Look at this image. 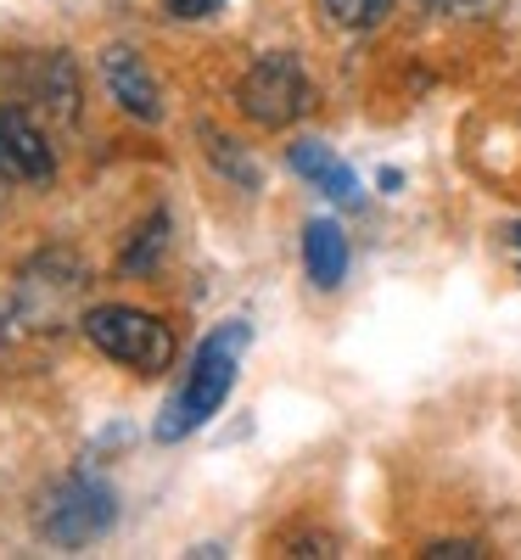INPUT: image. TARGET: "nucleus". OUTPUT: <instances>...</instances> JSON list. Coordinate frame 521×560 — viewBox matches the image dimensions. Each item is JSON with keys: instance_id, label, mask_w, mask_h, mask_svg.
Instances as JSON below:
<instances>
[{"instance_id": "f257e3e1", "label": "nucleus", "mask_w": 521, "mask_h": 560, "mask_svg": "<svg viewBox=\"0 0 521 560\" xmlns=\"http://www.w3.org/2000/svg\"><path fill=\"white\" fill-rule=\"evenodd\" d=\"M247 325L242 319H224L213 325V331L197 342L192 353V370H185V382L180 393L169 398L163 420H158V443H180V438H192L197 427H208V420L224 409L230 387H235V370H242V353H247Z\"/></svg>"}, {"instance_id": "f03ea898", "label": "nucleus", "mask_w": 521, "mask_h": 560, "mask_svg": "<svg viewBox=\"0 0 521 560\" xmlns=\"http://www.w3.org/2000/svg\"><path fill=\"white\" fill-rule=\"evenodd\" d=\"M84 337L96 342L107 359H118L135 376H163L174 364V331L158 319V314H140V308H124V303H102L90 308L84 319Z\"/></svg>"}, {"instance_id": "7ed1b4c3", "label": "nucleus", "mask_w": 521, "mask_h": 560, "mask_svg": "<svg viewBox=\"0 0 521 560\" xmlns=\"http://www.w3.org/2000/svg\"><path fill=\"white\" fill-rule=\"evenodd\" d=\"M235 102H242V113L264 129H287L298 124L309 107H314V84L303 73V62L292 51H269L247 68L242 90H235Z\"/></svg>"}, {"instance_id": "20e7f679", "label": "nucleus", "mask_w": 521, "mask_h": 560, "mask_svg": "<svg viewBox=\"0 0 521 560\" xmlns=\"http://www.w3.org/2000/svg\"><path fill=\"white\" fill-rule=\"evenodd\" d=\"M118 516L113 504V488L96 482V477H68L62 488L45 493L39 504V533L51 538L57 549H84L90 538H102Z\"/></svg>"}, {"instance_id": "39448f33", "label": "nucleus", "mask_w": 521, "mask_h": 560, "mask_svg": "<svg viewBox=\"0 0 521 560\" xmlns=\"http://www.w3.org/2000/svg\"><path fill=\"white\" fill-rule=\"evenodd\" d=\"M79 292H84L79 258L73 253H45L18 280V314L34 325V331H57V325L68 319V308L79 303Z\"/></svg>"}, {"instance_id": "423d86ee", "label": "nucleus", "mask_w": 521, "mask_h": 560, "mask_svg": "<svg viewBox=\"0 0 521 560\" xmlns=\"http://www.w3.org/2000/svg\"><path fill=\"white\" fill-rule=\"evenodd\" d=\"M51 174H57V152L45 140V129L23 107H0V179L45 185Z\"/></svg>"}, {"instance_id": "0eeeda50", "label": "nucleus", "mask_w": 521, "mask_h": 560, "mask_svg": "<svg viewBox=\"0 0 521 560\" xmlns=\"http://www.w3.org/2000/svg\"><path fill=\"white\" fill-rule=\"evenodd\" d=\"M102 73H107V84H113V96H118L124 113H135L140 124H158L163 118L158 79H152L147 62L129 51V45H107V51H102Z\"/></svg>"}, {"instance_id": "6e6552de", "label": "nucleus", "mask_w": 521, "mask_h": 560, "mask_svg": "<svg viewBox=\"0 0 521 560\" xmlns=\"http://www.w3.org/2000/svg\"><path fill=\"white\" fill-rule=\"evenodd\" d=\"M292 168L314 185V191H325L337 208H359L364 202V191H359V174L325 147V140H298L292 147Z\"/></svg>"}, {"instance_id": "1a4fd4ad", "label": "nucleus", "mask_w": 521, "mask_h": 560, "mask_svg": "<svg viewBox=\"0 0 521 560\" xmlns=\"http://www.w3.org/2000/svg\"><path fill=\"white\" fill-rule=\"evenodd\" d=\"M303 269L320 292H337L348 275V236L331 219H309L303 224Z\"/></svg>"}, {"instance_id": "9d476101", "label": "nucleus", "mask_w": 521, "mask_h": 560, "mask_svg": "<svg viewBox=\"0 0 521 560\" xmlns=\"http://www.w3.org/2000/svg\"><path fill=\"white\" fill-rule=\"evenodd\" d=\"M169 247V213H152V224L140 230V242H129V253H124V269L129 275H147L152 264H158V253Z\"/></svg>"}, {"instance_id": "9b49d317", "label": "nucleus", "mask_w": 521, "mask_h": 560, "mask_svg": "<svg viewBox=\"0 0 521 560\" xmlns=\"http://www.w3.org/2000/svg\"><path fill=\"white\" fill-rule=\"evenodd\" d=\"M393 12V0H325V18L337 28H375Z\"/></svg>"}, {"instance_id": "f8f14e48", "label": "nucleus", "mask_w": 521, "mask_h": 560, "mask_svg": "<svg viewBox=\"0 0 521 560\" xmlns=\"http://www.w3.org/2000/svg\"><path fill=\"white\" fill-rule=\"evenodd\" d=\"M494 7H499V0H432V12H465V18H483Z\"/></svg>"}, {"instance_id": "ddd939ff", "label": "nucleus", "mask_w": 521, "mask_h": 560, "mask_svg": "<svg viewBox=\"0 0 521 560\" xmlns=\"http://www.w3.org/2000/svg\"><path fill=\"white\" fill-rule=\"evenodd\" d=\"M219 7H224V0H169L174 18H213Z\"/></svg>"}, {"instance_id": "4468645a", "label": "nucleus", "mask_w": 521, "mask_h": 560, "mask_svg": "<svg viewBox=\"0 0 521 560\" xmlns=\"http://www.w3.org/2000/svg\"><path fill=\"white\" fill-rule=\"evenodd\" d=\"M426 555H432V560H449V555H460V560H477L483 549H477V544H432Z\"/></svg>"}, {"instance_id": "2eb2a0df", "label": "nucleus", "mask_w": 521, "mask_h": 560, "mask_svg": "<svg viewBox=\"0 0 521 560\" xmlns=\"http://www.w3.org/2000/svg\"><path fill=\"white\" fill-rule=\"evenodd\" d=\"M510 247H516V258H521V230H510Z\"/></svg>"}]
</instances>
